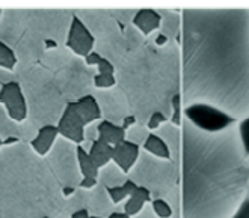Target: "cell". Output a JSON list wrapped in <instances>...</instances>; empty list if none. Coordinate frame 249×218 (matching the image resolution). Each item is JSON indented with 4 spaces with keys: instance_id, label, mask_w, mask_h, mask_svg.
<instances>
[{
    "instance_id": "484cf974",
    "label": "cell",
    "mask_w": 249,
    "mask_h": 218,
    "mask_svg": "<svg viewBox=\"0 0 249 218\" xmlns=\"http://www.w3.org/2000/svg\"><path fill=\"white\" fill-rule=\"evenodd\" d=\"M97 184V179H91V178H83L82 182H80V187L82 188H86V190H89V188L95 187Z\"/></svg>"
},
{
    "instance_id": "1f68e13d",
    "label": "cell",
    "mask_w": 249,
    "mask_h": 218,
    "mask_svg": "<svg viewBox=\"0 0 249 218\" xmlns=\"http://www.w3.org/2000/svg\"><path fill=\"white\" fill-rule=\"evenodd\" d=\"M46 47H47V48H50V47H56V42H53V41H46Z\"/></svg>"
},
{
    "instance_id": "603a6c76",
    "label": "cell",
    "mask_w": 249,
    "mask_h": 218,
    "mask_svg": "<svg viewBox=\"0 0 249 218\" xmlns=\"http://www.w3.org/2000/svg\"><path fill=\"white\" fill-rule=\"evenodd\" d=\"M97 71H98V74H112L113 76L115 68H113V65H112V62L109 59L101 57V61L97 65Z\"/></svg>"
},
{
    "instance_id": "44dd1931",
    "label": "cell",
    "mask_w": 249,
    "mask_h": 218,
    "mask_svg": "<svg viewBox=\"0 0 249 218\" xmlns=\"http://www.w3.org/2000/svg\"><path fill=\"white\" fill-rule=\"evenodd\" d=\"M166 121H168V118L162 111H154L151 114L150 121H148V128L150 129H156V128H159L160 125H162L163 122H166Z\"/></svg>"
},
{
    "instance_id": "d4e9b609",
    "label": "cell",
    "mask_w": 249,
    "mask_h": 218,
    "mask_svg": "<svg viewBox=\"0 0 249 218\" xmlns=\"http://www.w3.org/2000/svg\"><path fill=\"white\" fill-rule=\"evenodd\" d=\"M136 124V118H135V116H127V118H124V121H123V129L124 131H127L131 125H135Z\"/></svg>"
},
{
    "instance_id": "f546056e",
    "label": "cell",
    "mask_w": 249,
    "mask_h": 218,
    "mask_svg": "<svg viewBox=\"0 0 249 218\" xmlns=\"http://www.w3.org/2000/svg\"><path fill=\"white\" fill-rule=\"evenodd\" d=\"M72 193H74V188H72V187H65L64 188V196L65 197H70Z\"/></svg>"
},
{
    "instance_id": "5bb4252c",
    "label": "cell",
    "mask_w": 249,
    "mask_h": 218,
    "mask_svg": "<svg viewBox=\"0 0 249 218\" xmlns=\"http://www.w3.org/2000/svg\"><path fill=\"white\" fill-rule=\"evenodd\" d=\"M76 154H77V161H79V167H80L83 178L97 179L98 178V169L92 163V159H91L89 154H88V151H85V148L79 144L77 149H76Z\"/></svg>"
},
{
    "instance_id": "4316f807",
    "label": "cell",
    "mask_w": 249,
    "mask_h": 218,
    "mask_svg": "<svg viewBox=\"0 0 249 218\" xmlns=\"http://www.w3.org/2000/svg\"><path fill=\"white\" fill-rule=\"evenodd\" d=\"M89 212H88V209H79L76 212H72L71 218H89Z\"/></svg>"
},
{
    "instance_id": "3957f363",
    "label": "cell",
    "mask_w": 249,
    "mask_h": 218,
    "mask_svg": "<svg viewBox=\"0 0 249 218\" xmlns=\"http://www.w3.org/2000/svg\"><path fill=\"white\" fill-rule=\"evenodd\" d=\"M98 119H101V110L97 99L92 95H85L67 104L56 126L61 136L80 144L85 140V126Z\"/></svg>"
},
{
    "instance_id": "ac0fdd59",
    "label": "cell",
    "mask_w": 249,
    "mask_h": 218,
    "mask_svg": "<svg viewBox=\"0 0 249 218\" xmlns=\"http://www.w3.org/2000/svg\"><path fill=\"white\" fill-rule=\"evenodd\" d=\"M151 206H153L154 214L159 218H171L172 217V208H171L169 203L166 200H163V199L151 200Z\"/></svg>"
},
{
    "instance_id": "5b68a950",
    "label": "cell",
    "mask_w": 249,
    "mask_h": 218,
    "mask_svg": "<svg viewBox=\"0 0 249 218\" xmlns=\"http://www.w3.org/2000/svg\"><path fill=\"white\" fill-rule=\"evenodd\" d=\"M0 104L6 109L8 116L16 122H23L27 118V103L21 86L17 81H8L0 87Z\"/></svg>"
},
{
    "instance_id": "8992f818",
    "label": "cell",
    "mask_w": 249,
    "mask_h": 218,
    "mask_svg": "<svg viewBox=\"0 0 249 218\" xmlns=\"http://www.w3.org/2000/svg\"><path fill=\"white\" fill-rule=\"evenodd\" d=\"M94 44H95V38L89 32V29L85 26V23L77 16H72L68 36H67V47L74 54L86 57L92 51Z\"/></svg>"
},
{
    "instance_id": "7c38bea8",
    "label": "cell",
    "mask_w": 249,
    "mask_h": 218,
    "mask_svg": "<svg viewBox=\"0 0 249 218\" xmlns=\"http://www.w3.org/2000/svg\"><path fill=\"white\" fill-rule=\"evenodd\" d=\"M146 202H151V193L148 188L145 187H139L135 190V193L128 197V202L125 203V208H124V214L128 215L130 218L139 214L143 208V205Z\"/></svg>"
},
{
    "instance_id": "8d00e7d4",
    "label": "cell",
    "mask_w": 249,
    "mask_h": 218,
    "mask_svg": "<svg viewBox=\"0 0 249 218\" xmlns=\"http://www.w3.org/2000/svg\"><path fill=\"white\" fill-rule=\"evenodd\" d=\"M248 163H249V158H248Z\"/></svg>"
},
{
    "instance_id": "6da1fadb",
    "label": "cell",
    "mask_w": 249,
    "mask_h": 218,
    "mask_svg": "<svg viewBox=\"0 0 249 218\" xmlns=\"http://www.w3.org/2000/svg\"><path fill=\"white\" fill-rule=\"evenodd\" d=\"M183 93L236 121L249 116V8L186 9Z\"/></svg>"
},
{
    "instance_id": "f1b7e54d",
    "label": "cell",
    "mask_w": 249,
    "mask_h": 218,
    "mask_svg": "<svg viewBox=\"0 0 249 218\" xmlns=\"http://www.w3.org/2000/svg\"><path fill=\"white\" fill-rule=\"evenodd\" d=\"M165 42H166V36L165 35H159L156 38V44H157V46H163Z\"/></svg>"
},
{
    "instance_id": "4dcf8cb0",
    "label": "cell",
    "mask_w": 249,
    "mask_h": 218,
    "mask_svg": "<svg viewBox=\"0 0 249 218\" xmlns=\"http://www.w3.org/2000/svg\"><path fill=\"white\" fill-rule=\"evenodd\" d=\"M18 141V139L17 137H8L6 140H3V143L2 144H12V143H17Z\"/></svg>"
},
{
    "instance_id": "e0dca14e",
    "label": "cell",
    "mask_w": 249,
    "mask_h": 218,
    "mask_svg": "<svg viewBox=\"0 0 249 218\" xmlns=\"http://www.w3.org/2000/svg\"><path fill=\"white\" fill-rule=\"evenodd\" d=\"M237 131H239V139L245 156L249 158V116L237 122Z\"/></svg>"
},
{
    "instance_id": "2e32d148",
    "label": "cell",
    "mask_w": 249,
    "mask_h": 218,
    "mask_svg": "<svg viewBox=\"0 0 249 218\" xmlns=\"http://www.w3.org/2000/svg\"><path fill=\"white\" fill-rule=\"evenodd\" d=\"M17 65V56L14 53V50L6 46L3 41H0V66L12 71Z\"/></svg>"
},
{
    "instance_id": "ffe728a7",
    "label": "cell",
    "mask_w": 249,
    "mask_h": 218,
    "mask_svg": "<svg viewBox=\"0 0 249 218\" xmlns=\"http://www.w3.org/2000/svg\"><path fill=\"white\" fill-rule=\"evenodd\" d=\"M116 83L115 76L112 74H97L94 77V84L95 87H100V89H109V87H113Z\"/></svg>"
},
{
    "instance_id": "d6986e66",
    "label": "cell",
    "mask_w": 249,
    "mask_h": 218,
    "mask_svg": "<svg viewBox=\"0 0 249 218\" xmlns=\"http://www.w3.org/2000/svg\"><path fill=\"white\" fill-rule=\"evenodd\" d=\"M172 109H174V113H172V124L175 126H180L181 125V95L177 93L172 96Z\"/></svg>"
},
{
    "instance_id": "7a4b0ae2",
    "label": "cell",
    "mask_w": 249,
    "mask_h": 218,
    "mask_svg": "<svg viewBox=\"0 0 249 218\" xmlns=\"http://www.w3.org/2000/svg\"><path fill=\"white\" fill-rule=\"evenodd\" d=\"M249 191V163L237 124L204 133L189 122L183 137V218H232Z\"/></svg>"
},
{
    "instance_id": "d6a6232c",
    "label": "cell",
    "mask_w": 249,
    "mask_h": 218,
    "mask_svg": "<svg viewBox=\"0 0 249 218\" xmlns=\"http://www.w3.org/2000/svg\"><path fill=\"white\" fill-rule=\"evenodd\" d=\"M2 143H3V140H2V137H0V148H2V146H3V144H2Z\"/></svg>"
},
{
    "instance_id": "7402d4cb",
    "label": "cell",
    "mask_w": 249,
    "mask_h": 218,
    "mask_svg": "<svg viewBox=\"0 0 249 218\" xmlns=\"http://www.w3.org/2000/svg\"><path fill=\"white\" fill-rule=\"evenodd\" d=\"M232 218H249V191L245 196L243 202L240 203V206L236 211V214L232 215Z\"/></svg>"
},
{
    "instance_id": "d590c367",
    "label": "cell",
    "mask_w": 249,
    "mask_h": 218,
    "mask_svg": "<svg viewBox=\"0 0 249 218\" xmlns=\"http://www.w3.org/2000/svg\"><path fill=\"white\" fill-rule=\"evenodd\" d=\"M42 218H50V217H42Z\"/></svg>"
},
{
    "instance_id": "9c48e42d",
    "label": "cell",
    "mask_w": 249,
    "mask_h": 218,
    "mask_svg": "<svg viewBox=\"0 0 249 218\" xmlns=\"http://www.w3.org/2000/svg\"><path fill=\"white\" fill-rule=\"evenodd\" d=\"M160 23H162V16L151 8L139 9L136 12V16L133 17V24L145 36L153 33L154 31H157V29L160 27Z\"/></svg>"
},
{
    "instance_id": "4fadbf2b",
    "label": "cell",
    "mask_w": 249,
    "mask_h": 218,
    "mask_svg": "<svg viewBox=\"0 0 249 218\" xmlns=\"http://www.w3.org/2000/svg\"><path fill=\"white\" fill-rule=\"evenodd\" d=\"M143 149L159 158H162V159L171 158V151H169V146L166 144V141L156 134H148V137H146V140L143 143Z\"/></svg>"
},
{
    "instance_id": "83f0119b",
    "label": "cell",
    "mask_w": 249,
    "mask_h": 218,
    "mask_svg": "<svg viewBox=\"0 0 249 218\" xmlns=\"http://www.w3.org/2000/svg\"><path fill=\"white\" fill-rule=\"evenodd\" d=\"M109 218H130L128 215H125L124 212H113L109 215Z\"/></svg>"
},
{
    "instance_id": "ba28073f",
    "label": "cell",
    "mask_w": 249,
    "mask_h": 218,
    "mask_svg": "<svg viewBox=\"0 0 249 218\" xmlns=\"http://www.w3.org/2000/svg\"><path fill=\"white\" fill-rule=\"evenodd\" d=\"M57 136H59V131L56 125H46L39 128L36 137L31 141V146L38 155L44 156L52 151Z\"/></svg>"
},
{
    "instance_id": "9a60e30c",
    "label": "cell",
    "mask_w": 249,
    "mask_h": 218,
    "mask_svg": "<svg viewBox=\"0 0 249 218\" xmlns=\"http://www.w3.org/2000/svg\"><path fill=\"white\" fill-rule=\"evenodd\" d=\"M136 188H138V185L133 181H125L120 187H107L106 191H107V194L113 203H120L125 197H130L131 194H133Z\"/></svg>"
},
{
    "instance_id": "277c9868",
    "label": "cell",
    "mask_w": 249,
    "mask_h": 218,
    "mask_svg": "<svg viewBox=\"0 0 249 218\" xmlns=\"http://www.w3.org/2000/svg\"><path fill=\"white\" fill-rule=\"evenodd\" d=\"M184 116L195 128L204 131V133H221V131L239 122L225 111L204 103L186 106Z\"/></svg>"
},
{
    "instance_id": "cb8c5ba5",
    "label": "cell",
    "mask_w": 249,
    "mask_h": 218,
    "mask_svg": "<svg viewBox=\"0 0 249 218\" xmlns=\"http://www.w3.org/2000/svg\"><path fill=\"white\" fill-rule=\"evenodd\" d=\"M100 61H101V56H100L97 51H91L89 54H88V56L85 57L86 65H89V66H97Z\"/></svg>"
},
{
    "instance_id": "30bf717a",
    "label": "cell",
    "mask_w": 249,
    "mask_h": 218,
    "mask_svg": "<svg viewBox=\"0 0 249 218\" xmlns=\"http://www.w3.org/2000/svg\"><path fill=\"white\" fill-rule=\"evenodd\" d=\"M97 131H98V139L105 140L112 148L125 140V131L123 129V126L115 125L109 121H101L97 125Z\"/></svg>"
},
{
    "instance_id": "e575fe53",
    "label": "cell",
    "mask_w": 249,
    "mask_h": 218,
    "mask_svg": "<svg viewBox=\"0 0 249 218\" xmlns=\"http://www.w3.org/2000/svg\"><path fill=\"white\" fill-rule=\"evenodd\" d=\"M89 218H101V217H89Z\"/></svg>"
},
{
    "instance_id": "52a82bcc",
    "label": "cell",
    "mask_w": 249,
    "mask_h": 218,
    "mask_svg": "<svg viewBox=\"0 0 249 218\" xmlns=\"http://www.w3.org/2000/svg\"><path fill=\"white\" fill-rule=\"evenodd\" d=\"M139 158V146L133 141L124 140L120 144L113 146L112 161L121 169V171L128 173Z\"/></svg>"
},
{
    "instance_id": "8fae6325",
    "label": "cell",
    "mask_w": 249,
    "mask_h": 218,
    "mask_svg": "<svg viewBox=\"0 0 249 218\" xmlns=\"http://www.w3.org/2000/svg\"><path fill=\"white\" fill-rule=\"evenodd\" d=\"M92 163L95 164V167L100 170L101 167H105L109 161H112V154H113V148L110 144H107L105 140L97 139L92 141L91 149L88 151Z\"/></svg>"
},
{
    "instance_id": "836d02e7",
    "label": "cell",
    "mask_w": 249,
    "mask_h": 218,
    "mask_svg": "<svg viewBox=\"0 0 249 218\" xmlns=\"http://www.w3.org/2000/svg\"><path fill=\"white\" fill-rule=\"evenodd\" d=\"M0 18H2V9H0Z\"/></svg>"
}]
</instances>
